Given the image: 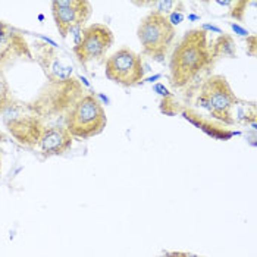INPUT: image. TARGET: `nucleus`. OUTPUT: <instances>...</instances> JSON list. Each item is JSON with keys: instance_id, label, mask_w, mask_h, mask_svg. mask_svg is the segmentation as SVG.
<instances>
[{"instance_id": "1", "label": "nucleus", "mask_w": 257, "mask_h": 257, "mask_svg": "<svg viewBox=\"0 0 257 257\" xmlns=\"http://www.w3.org/2000/svg\"><path fill=\"white\" fill-rule=\"evenodd\" d=\"M213 59L212 47L207 41V33L203 28L188 31L171 58V84L175 88H182L198 78Z\"/></svg>"}, {"instance_id": "2", "label": "nucleus", "mask_w": 257, "mask_h": 257, "mask_svg": "<svg viewBox=\"0 0 257 257\" xmlns=\"http://www.w3.org/2000/svg\"><path fill=\"white\" fill-rule=\"evenodd\" d=\"M238 100L223 75H212L206 79L200 88L197 104L206 109L215 119L223 123H235L234 109Z\"/></svg>"}, {"instance_id": "3", "label": "nucleus", "mask_w": 257, "mask_h": 257, "mask_svg": "<svg viewBox=\"0 0 257 257\" xmlns=\"http://www.w3.org/2000/svg\"><path fill=\"white\" fill-rule=\"evenodd\" d=\"M137 34L143 53L162 62L175 40V27L169 22L168 17L153 11L140 22Z\"/></svg>"}, {"instance_id": "4", "label": "nucleus", "mask_w": 257, "mask_h": 257, "mask_svg": "<svg viewBox=\"0 0 257 257\" xmlns=\"http://www.w3.org/2000/svg\"><path fill=\"white\" fill-rule=\"evenodd\" d=\"M107 118L99 99L93 94L79 99L66 120V130L78 139H90L99 136L106 128Z\"/></svg>"}, {"instance_id": "5", "label": "nucleus", "mask_w": 257, "mask_h": 257, "mask_svg": "<svg viewBox=\"0 0 257 257\" xmlns=\"http://www.w3.org/2000/svg\"><path fill=\"white\" fill-rule=\"evenodd\" d=\"M106 77L123 87H133L144 78V65L141 56L128 47H122L106 60Z\"/></svg>"}, {"instance_id": "6", "label": "nucleus", "mask_w": 257, "mask_h": 257, "mask_svg": "<svg viewBox=\"0 0 257 257\" xmlns=\"http://www.w3.org/2000/svg\"><path fill=\"white\" fill-rule=\"evenodd\" d=\"M112 44L113 33L110 28L103 24H93L82 31L81 39L74 47V52L79 62L87 65L90 62L101 59L112 47Z\"/></svg>"}, {"instance_id": "7", "label": "nucleus", "mask_w": 257, "mask_h": 257, "mask_svg": "<svg viewBox=\"0 0 257 257\" xmlns=\"http://www.w3.org/2000/svg\"><path fill=\"white\" fill-rule=\"evenodd\" d=\"M52 11L59 34L65 39L90 18L91 5L85 0H58L52 3Z\"/></svg>"}, {"instance_id": "8", "label": "nucleus", "mask_w": 257, "mask_h": 257, "mask_svg": "<svg viewBox=\"0 0 257 257\" xmlns=\"http://www.w3.org/2000/svg\"><path fill=\"white\" fill-rule=\"evenodd\" d=\"M40 149L46 156L63 155L72 146V136L66 128L53 126L46 130L40 137Z\"/></svg>"}, {"instance_id": "9", "label": "nucleus", "mask_w": 257, "mask_h": 257, "mask_svg": "<svg viewBox=\"0 0 257 257\" xmlns=\"http://www.w3.org/2000/svg\"><path fill=\"white\" fill-rule=\"evenodd\" d=\"M39 62L40 65L43 66L47 78L50 79V81H53V82H65V81H69L71 75H72V68L69 65H66L50 49H46L40 55Z\"/></svg>"}, {"instance_id": "10", "label": "nucleus", "mask_w": 257, "mask_h": 257, "mask_svg": "<svg viewBox=\"0 0 257 257\" xmlns=\"http://www.w3.org/2000/svg\"><path fill=\"white\" fill-rule=\"evenodd\" d=\"M212 47V53H213V58L216 56H235V44H234V40L231 39L229 36H220Z\"/></svg>"}, {"instance_id": "11", "label": "nucleus", "mask_w": 257, "mask_h": 257, "mask_svg": "<svg viewBox=\"0 0 257 257\" xmlns=\"http://www.w3.org/2000/svg\"><path fill=\"white\" fill-rule=\"evenodd\" d=\"M12 39V33H8V27L0 22V62L5 59L9 50V41Z\"/></svg>"}, {"instance_id": "12", "label": "nucleus", "mask_w": 257, "mask_h": 257, "mask_svg": "<svg viewBox=\"0 0 257 257\" xmlns=\"http://www.w3.org/2000/svg\"><path fill=\"white\" fill-rule=\"evenodd\" d=\"M8 100H9V85L3 77V72L0 71V112H3L5 107L8 106Z\"/></svg>"}, {"instance_id": "13", "label": "nucleus", "mask_w": 257, "mask_h": 257, "mask_svg": "<svg viewBox=\"0 0 257 257\" xmlns=\"http://www.w3.org/2000/svg\"><path fill=\"white\" fill-rule=\"evenodd\" d=\"M153 5L156 6V11L155 12L168 17V14H174V11H175L174 8L181 6V2H156Z\"/></svg>"}, {"instance_id": "14", "label": "nucleus", "mask_w": 257, "mask_h": 257, "mask_svg": "<svg viewBox=\"0 0 257 257\" xmlns=\"http://www.w3.org/2000/svg\"><path fill=\"white\" fill-rule=\"evenodd\" d=\"M169 257H200L197 254H193V253H171L168 254Z\"/></svg>"}, {"instance_id": "15", "label": "nucleus", "mask_w": 257, "mask_h": 257, "mask_svg": "<svg viewBox=\"0 0 257 257\" xmlns=\"http://www.w3.org/2000/svg\"><path fill=\"white\" fill-rule=\"evenodd\" d=\"M232 28H234V30H235L237 33H239L241 36H248V33H247L245 30H242V28H239L238 25H232Z\"/></svg>"}, {"instance_id": "16", "label": "nucleus", "mask_w": 257, "mask_h": 257, "mask_svg": "<svg viewBox=\"0 0 257 257\" xmlns=\"http://www.w3.org/2000/svg\"><path fill=\"white\" fill-rule=\"evenodd\" d=\"M166 257H169V256H166Z\"/></svg>"}]
</instances>
